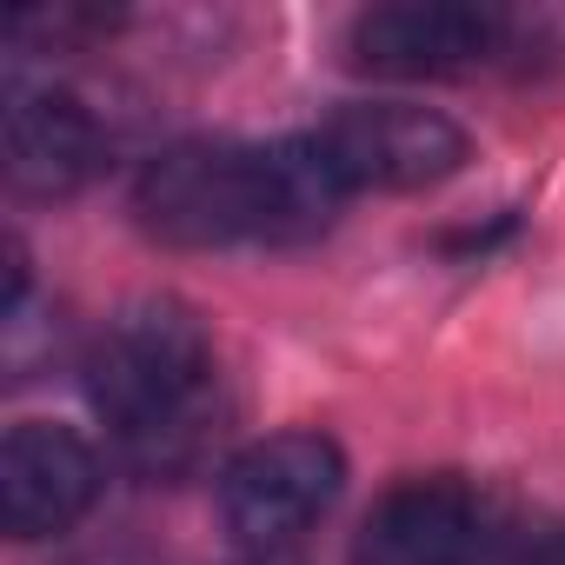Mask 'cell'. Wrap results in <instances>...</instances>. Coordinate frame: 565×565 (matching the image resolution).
<instances>
[{
    "instance_id": "cell-6",
    "label": "cell",
    "mask_w": 565,
    "mask_h": 565,
    "mask_svg": "<svg viewBox=\"0 0 565 565\" xmlns=\"http://www.w3.org/2000/svg\"><path fill=\"white\" fill-rule=\"evenodd\" d=\"M100 499V452L47 419H21L0 439V525L14 539H54Z\"/></svg>"
},
{
    "instance_id": "cell-1",
    "label": "cell",
    "mask_w": 565,
    "mask_h": 565,
    "mask_svg": "<svg viewBox=\"0 0 565 565\" xmlns=\"http://www.w3.org/2000/svg\"><path fill=\"white\" fill-rule=\"evenodd\" d=\"M347 186L320 140H186L147 160L134 213L167 246H300L320 239Z\"/></svg>"
},
{
    "instance_id": "cell-4",
    "label": "cell",
    "mask_w": 565,
    "mask_h": 565,
    "mask_svg": "<svg viewBox=\"0 0 565 565\" xmlns=\"http://www.w3.org/2000/svg\"><path fill=\"white\" fill-rule=\"evenodd\" d=\"M313 140L347 193H419L466 167V134L446 114L413 107V100L340 107Z\"/></svg>"
},
{
    "instance_id": "cell-7",
    "label": "cell",
    "mask_w": 565,
    "mask_h": 565,
    "mask_svg": "<svg viewBox=\"0 0 565 565\" xmlns=\"http://www.w3.org/2000/svg\"><path fill=\"white\" fill-rule=\"evenodd\" d=\"M486 545V505L466 479H399L360 525L353 565H472Z\"/></svg>"
},
{
    "instance_id": "cell-8",
    "label": "cell",
    "mask_w": 565,
    "mask_h": 565,
    "mask_svg": "<svg viewBox=\"0 0 565 565\" xmlns=\"http://www.w3.org/2000/svg\"><path fill=\"white\" fill-rule=\"evenodd\" d=\"M100 167L94 114L61 87H14L8 100V180L28 200H67Z\"/></svg>"
},
{
    "instance_id": "cell-9",
    "label": "cell",
    "mask_w": 565,
    "mask_h": 565,
    "mask_svg": "<svg viewBox=\"0 0 565 565\" xmlns=\"http://www.w3.org/2000/svg\"><path fill=\"white\" fill-rule=\"evenodd\" d=\"M512 565H565V532H545V539H532Z\"/></svg>"
},
{
    "instance_id": "cell-5",
    "label": "cell",
    "mask_w": 565,
    "mask_h": 565,
    "mask_svg": "<svg viewBox=\"0 0 565 565\" xmlns=\"http://www.w3.org/2000/svg\"><path fill=\"white\" fill-rule=\"evenodd\" d=\"M505 47V14L472 0H393L366 8L347 34V61L380 81H459Z\"/></svg>"
},
{
    "instance_id": "cell-2",
    "label": "cell",
    "mask_w": 565,
    "mask_h": 565,
    "mask_svg": "<svg viewBox=\"0 0 565 565\" xmlns=\"http://www.w3.org/2000/svg\"><path fill=\"white\" fill-rule=\"evenodd\" d=\"M87 399L140 466H180L213 406V340L180 300H134L87 353Z\"/></svg>"
},
{
    "instance_id": "cell-3",
    "label": "cell",
    "mask_w": 565,
    "mask_h": 565,
    "mask_svg": "<svg viewBox=\"0 0 565 565\" xmlns=\"http://www.w3.org/2000/svg\"><path fill=\"white\" fill-rule=\"evenodd\" d=\"M347 486V452L327 433H266L220 472V519L233 545L279 552L300 532H313Z\"/></svg>"
}]
</instances>
